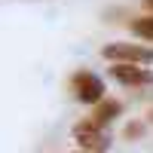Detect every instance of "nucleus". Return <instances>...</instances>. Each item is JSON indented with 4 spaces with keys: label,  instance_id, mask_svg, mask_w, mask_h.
I'll use <instances>...</instances> for the list:
<instances>
[{
    "label": "nucleus",
    "instance_id": "nucleus-1",
    "mask_svg": "<svg viewBox=\"0 0 153 153\" xmlns=\"http://www.w3.org/2000/svg\"><path fill=\"white\" fill-rule=\"evenodd\" d=\"M101 55L113 65H150L153 61V49L141 43H107L101 49Z\"/></svg>",
    "mask_w": 153,
    "mask_h": 153
},
{
    "label": "nucleus",
    "instance_id": "nucleus-2",
    "mask_svg": "<svg viewBox=\"0 0 153 153\" xmlns=\"http://www.w3.org/2000/svg\"><path fill=\"white\" fill-rule=\"evenodd\" d=\"M71 89H74L76 101H83V104H101L104 101V83L89 71H76L71 76Z\"/></svg>",
    "mask_w": 153,
    "mask_h": 153
},
{
    "label": "nucleus",
    "instance_id": "nucleus-3",
    "mask_svg": "<svg viewBox=\"0 0 153 153\" xmlns=\"http://www.w3.org/2000/svg\"><path fill=\"white\" fill-rule=\"evenodd\" d=\"M74 138H76V144H80L86 153H104L110 147V138L104 135V129H98L92 120L74 126Z\"/></svg>",
    "mask_w": 153,
    "mask_h": 153
},
{
    "label": "nucleus",
    "instance_id": "nucleus-4",
    "mask_svg": "<svg viewBox=\"0 0 153 153\" xmlns=\"http://www.w3.org/2000/svg\"><path fill=\"white\" fill-rule=\"evenodd\" d=\"M110 74H113V80L123 83V86H150L153 83V71L141 68V65H113Z\"/></svg>",
    "mask_w": 153,
    "mask_h": 153
},
{
    "label": "nucleus",
    "instance_id": "nucleus-5",
    "mask_svg": "<svg viewBox=\"0 0 153 153\" xmlns=\"http://www.w3.org/2000/svg\"><path fill=\"white\" fill-rule=\"evenodd\" d=\"M120 110H123L120 101H101V104H95V110H92V123L98 129H104L107 123H113V117H120Z\"/></svg>",
    "mask_w": 153,
    "mask_h": 153
},
{
    "label": "nucleus",
    "instance_id": "nucleus-6",
    "mask_svg": "<svg viewBox=\"0 0 153 153\" xmlns=\"http://www.w3.org/2000/svg\"><path fill=\"white\" fill-rule=\"evenodd\" d=\"M132 31H135L138 37H144V40H153V16L135 19V22H132Z\"/></svg>",
    "mask_w": 153,
    "mask_h": 153
},
{
    "label": "nucleus",
    "instance_id": "nucleus-7",
    "mask_svg": "<svg viewBox=\"0 0 153 153\" xmlns=\"http://www.w3.org/2000/svg\"><path fill=\"white\" fill-rule=\"evenodd\" d=\"M141 135H144V126H141V123L126 126V138H141Z\"/></svg>",
    "mask_w": 153,
    "mask_h": 153
},
{
    "label": "nucleus",
    "instance_id": "nucleus-8",
    "mask_svg": "<svg viewBox=\"0 0 153 153\" xmlns=\"http://www.w3.org/2000/svg\"><path fill=\"white\" fill-rule=\"evenodd\" d=\"M144 6H147V9H153V0H144Z\"/></svg>",
    "mask_w": 153,
    "mask_h": 153
},
{
    "label": "nucleus",
    "instance_id": "nucleus-9",
    "mask_svg": "<svg viewBox=\"0 0 153 153\" xmlns=\"http://www.w3.org/2000/svg\"><path fill=\"white\" fill-rule=\"evenodd\" d=\"M147 117H150V123H153V110H150V113H147Z\"/></svg>",
    "mask_w": 153,
    "mask_h": 153
},
{
    "label": "nucleus",
    "instance_id": "nucleus-10",
    "mask_svg": "<svg viewBox=\"0 0 153 153\" xmlns=\"http://www.w3.org/2000/svg\"><path fill=\"white\" fill-rule=\"evenodd\" d=\"M83 153H86V150H83Z\"/></svg>",
    "mask_w": 153,
    "mask_h": 153
}]
</instances>
